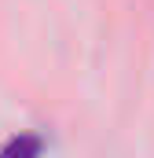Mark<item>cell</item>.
<instances>
[{
	"mask_svg": "<svg viewBox=\"0 0 154 158\" xmlns=\"http://www.w3.org/2000/svg\"><path fill=\"white\" fill-rule=\"evenodd\" d=\"M40 151H44V140L37 132H15L0 147V158H40Z\"/></svg>",
	"mask_w": 154,
	"mask_h": 158,
	"instance_id": "cell-1",
	"label": "cell"
}]
</instances>
